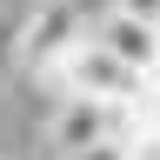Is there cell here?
<instances>
[{"mask_svg":"<svg viewBox=\"0 0 160 160\" xmlns=\"http://www.w3.org/2000/svg\"><path fill=\"white\" fill-rule=\"evenodd\" d=\"M120 100H80V93H60L53 113H47V140L53 153H87V147H107V140H120Z\"/></svg>","mask_w":160,"mask_h":160,"instance_id":"3","label":"cell"},{"mask_svg":"<svg viewBox=\"0 0 160 160\" xmlns=\"http://www.w3.org/2000/svg\"><path fill=\"white\" fill-rule=\"evenodd\" d=\"M153 27H160V20H153Z\"/></svg>","mask_w":160,"mask_h":160,"instance_id":"7","label":"cell"},{"mask_svg":"<svg viewBox=\"0 0 160 160\" xmlns=\"http://www.w3.org/2000/svg\"><path fill=\"white\" fill-rule=\"evenodd\" d=\"M67 160H127V147H120V140H107V147H87V153H67Z\"/></svg>","mask_w":160,"mask_h":160,"instance_id":"5","label":"cell"},{"mask_svg":"<svg viewBox=\"0 0 160 160\" xmlns=\"http://www.w3.org/2000/svg\"><path fill=\"white\" fill-rule=\"evenodd\" d=\"M93 40H100V47H113L133 73H147L153 60H160V27H153V20H140V13H127V7L100 13V20H93Z\"/></svg>","mask_w":160,"mask_h":160,"instance_id":"4","label":"cell"},{"mask_svg":"<svg viewBox=\"0 0 160 160\" xmlns=\"http://www.w3.org/2000/svg\"><path fill=\"white\" fill-rule=\"evenodd\" d=\"M87 33H93V7L87 0H33L27 7V33H20V67L47 80Z\"/></svg>","mask_w":160,"mask_h":160,"instance_id":"1","label":"cell"},{"mask_svg":"<svg viewBox=\"0 0 160 160\" xmlns=\"http://www.w3.org/2000/svg\"><path fill=\"white\" fill-rule=\"evenodd\" d=\"M113 7H127V13H140V20H160V0H113Z\"/></svg>","mask_w":160,"mask_h":160,"instance_id":"6","label":"cell"},{"mask_svg":"<svg viewBox=\"0 0 160 160\" xmlns=\"http://www.w3.org/2000/svg\"><path fill=\"white\" fill-rule=\"evenodd\" d=\"M47 80H53V100H60V93H80V100H120V107H127V100L140 93V73H133L113 47H100L93 33L80 40Z\"/></svg>","mask_w":160,"mask_h":160,"instance_id":"2","label":"cell"}]
</instances>
